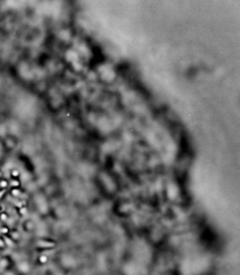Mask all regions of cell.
<instances>
[{
	"label": "cell",
	"mask_w": 240,
	"mask_h": 275,
	"mask_svg": "<svg viewBox=\"0 0 240 275\" xmlns=\"http://www.w3.org/2000/svg\"><path fill=\"white\" fill-rule=\"evenodd\" d=\"M5 245L4 243V240H2V239H0V247H3Z\"/></svg>",
	"instance_id": "6da1fadb"
},
{
	"label": "cell",
	"mask_w": 240,
	"mask_h": 275,
	"mask_svg": "<svg viewBox=\"0 0 240 275\" xmlns=\"http://www.w3.org/2000/svg\"><path fill=\"white\" fill-rule=\"evenodd\" d=\"M40 261H41V262H46L47 259H46V257H40Z\"/></svg>",
	"instance_id": "7a4b0ae2"
},
{
	"label": "cell",
	"mask_w": 240,
	"mask_h": 275,
	"mask_svg": "<svg viewBox=\"0 0 240 275\" xmlns=\"http://www.w3.org/2000/svg\"><path fill=\"white\" fill-rule=\"evenodd\" d=\"M0 261H1V256H0Z\"/></svg>",
	"instance_id": "3957f363"
}]
</instances>
